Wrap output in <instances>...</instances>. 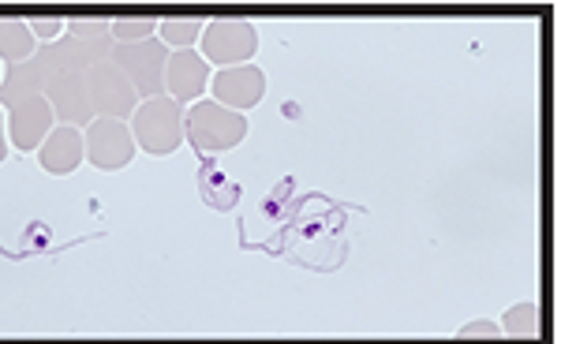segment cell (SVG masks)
<instances>
[{
    "label": "cell",
    "instance_id": "6da1fadb",
    "mask_svg": "<svg viewBox=\"0 0 561 344\" xmlns=\"http://www.w3.org/2000/svg\"><path fill=\"white\" fill-rule=\"evenodd\" d=\"M131 139L147 153H173L184 142V105L169 94L139 102L131 113Z\"/></svg>",
    "mask_w": 561,
    "mask_h": 344
},
{
    "label": "cell",
    "instance_id": "7a4b0ae2",
    "mask_svg": "<svg viewBox=\"0 0 561 344\" xmlns=\"http://www.w3.org/2000/svg\"><path fill=\"white\" fill-rule=\"evenodd\" d=\"M113 60L116 68L128 76L131 90L139 94V102L147 98H161L165 94V65H169V49L158 45V38L147 42H116L113 45Z\"/></svg>",
    "mask_w": 561,
    "mask_h": 344
},
{
    "label": "cell",
    "instance_id": "3957f363",
    "mask_svg": "<svg viewBox=\"0 0 561 344\" xmlns=\"http://www.w3.org/2000/svg\"><path fill=\"white\" fill-rule=\"evenodd\" d=\"M243 135H248V116L217 102H195L187 113V139L203 153L232 150L237 142H243Z\"/></svg>",
    "mask_w": 561,
    "mask_h": 344
},
{
    "label": "cell",
    "instance_id": "277c9868",
    "mask_svg": "<svg viewBox=\"0 0 561 344\" xmlns=\"http://www.w3.org/2000/svg\"><path fill=\"white\" fill-rule=\"evenodd\" d=\"M203 60L217 68H240L255 57L259 31L248 20H214L203 26Z\"/></svg>",
    "mask_w": 561,
    "mask_h": 344
},
{
    "label": "cell",
    "instance_id": "5b68a950",
    "mask_svg": "<svg viewBox=\"0 0 561 344\" xmlns=\"http://www.w3.org/2000/svg\"><path fill=\"white\" fill-rule=\"evenodd\" d=\"M83 158L94 169L102 172H116L124 165H131L135 158V139L131 128L124 121H105V116H94L83 131Z\"/></svg>",
    "mask_w": 561,
    "mask_h": 344
},
{
    "label": "cell",
    "instance_id": "8992f818",
    "mask_svg": "<svg viewBox=\"0 0 561 344\" xmlns=\"http://www.w3.org/2000/svg\"><path fill=\"white\" fill-rule=\"evenodd\" d=\"M90 105H94V116L128 124V116L139 105V94H135L128 76L113 60H102V65L90 68Z\"/></svg>",
    "mask_w": 561,
    "mask_h": 344
},
{
    "label": "cell",
    "instance_id": "52a82bcc",
    "mask_svg": "<svg viewBox=\"0 0 561 344\" xmlns=\"http://www.w3.org/2000/svg\"><path fill=\"white\" fill-rule=\"evenodd\" d=\"M57 128V116H53L49 102L42 94L26 98V102L8 108V135H12V147L31 153L45 142V135Z\"/></svg>",
    "mask_w": 561,
    "mask_h": 344
},
{
    "label": "cell",
    "instance_id": "ba28073f",
    "mask_svg": "<svg viewBox=\"0 0 561 344\" xmlns=\"http://www.w3.org/2000/svg\"><path fill=\"white\" fill-rule=\"evenodd\" d=\"M262 94H266V76L255 65L221 68L214 76V102L232 113H248L251 105L262 102Z\"/></svg>",
    "mask_w": 561,
    "mask_h": 344
},
{
    "label": "cell",
    "instance_id": "9c48e42d",
    "mask_svg": "<svg viewBox=\"0 0 561 344\" xmlns=\"http://www.w3.org/2000/svg\"><path fill=\"white\" fill-rule=\"evenodd\" d=\"M210 87V65H206L198 53L192 49H180L169 53V65H165V90L176 105L184 102H198V94Z\"/></svg>",
    "mask_w": 561,
    "mask_h": 344
},
{
    "label": "cell",
    "instance_id": "30bf717a",
    "mask_svg": "<svg viewBox=\"0 0 561 344\" xmlns=\"http://www.w3.org/2000/svg\"><path fill=\"white\" fill-rule=\"evenodd\" d=\"M42 169L53 172V176H71L79 165H83V131L68 128V124H57L42 142Z\"/></svg>",
    "mask_w": 561,
    "mask_h": 344
},
{
    "label": "cell",
    "instance_id": "8fae6325",
    "mask_svg": "<svg viewBox=\"0 0 561 344\" xmlns=\"http://www.w3.org/2000/svg\"><path fill=\"white\" fill-rule=\"evenodd\" d=\"M45 87V71L38 60H23V65H8V76L0 79V105H20L26 102V98L42 94Z\"/></svg>",
    "mask_w": 561,
    "mask_h": 344
},
{
    "label": "cell",
    "instance_id": "7c38bea8",
    "mask_svg": "<svg viewBox=\"0 0 561 344\" xmlns=\"http://www.w3.org/2000/svg\"><path fill=\"white\" fill-rule=\"evenodd\" d=\"M34 38H31V26L23 20H0V60L4 65H23V60L34 57Z\"/></svg>",
    "mask_w": 561,
    "mask_h": 344
},
{
    "label": "cell",
    "instance_id": "4fadbf2b",
    "mask_svg": "<svg viewBox=\"0 0 561 344\" xmlns=\"http://www.w3.org/2000/svg\"><path fill=\"white\" fill-rule=\"evenodd\" d=\"M203 20H165L158 26V34H161V45L165 49H192V45L203 38Z\"/></svg>",
    "mask_w": 561,
    "mask_h": 344
},
{
    "label": "cell",
    "instance_id": "5bb4252c",
    "mask_svg": "<svg viewBox=\"0 0 561 344\" xmlns=\"http://www.w3.org/2000/svg\"><path fill=\"white\" fill-rule=\"evenodd\" d=\"M505 337H536L539 333V307L536 303H517L505 311V322L497 325Z\"/></svg>",
    "mask_w": 561,
    "mask_h": 344
},
{
    "label": "cell",
    "instance_id": "9a60e30c",
    "mask_svg": "<svg viewBox=\"0 0 561 344\" xmlns=\"http://www.w3.org/2000/svg\"><path fill=\"white\" fill-rule=\"evenodd\" d=\"M153 31H158L153 20H113L108 23L113 42H147V38H153Z\"/></svg>",
    "mask_w": 561,
    "mask_h": 344
},
{
    "label": "cell",
    "instance_id": "2e32d148",
    "mask_svg": "<svg viewBox=\"0 0 561 344\" xmlns=\"http://www.w3.org/2000/svg\"><path fill=\"white\" fill-rule=\"evenodd\" d=\"M65 34L68 38H79V42L113 38V34H108V20H71V23H65Z\"/></svg>",
    "mask_w": 561,
    "mask_h": 344
},
{
    "label": "cell",
    "instance_id": "e0dca14e",
    "mask_svg": "<svg viewBox=\"0 0 561 344\" xmlns=\"http://www.w3.org/2000/svg\"><path fill=\"white\" fill-rule=\"evenodd\" d=\"M31 26V38H38L42 45L45 42H57L60 34H65V23L60 20H34V23H26Z\"/></svg>",
    "mask_w": 561,
    "mask_h": 344
},
{
    "label": "cell",
    "instance_id": "ac0fdd59",
    "mask_svg": "<svg viewBox=\"0 0 561 344\" xmlns=\"http://www.w3.org/2000/svg\"><path fill=\"white\" fill-rule=\"evenodd\" d=\"M497 325L494 322H472V325H465V337H497Z\"/></svg>",
    "mask_w": 561,
    "mask_h": 344
},
{
    "label": "cell",
    "instance_id": "d6986e66",
    "mask_svg": "<svg viewBox=\"0 0 561 344\" xmlns=\"http://www.w3.org/2000/svg\"><path fill=\"white\" fill-rule=\"evenodd\" d=\"M8 153V142H4V116H0V161H4Z\"/></svg>",
    "mask_w": 561,
    "mask_h": 344
}]
</instances>
